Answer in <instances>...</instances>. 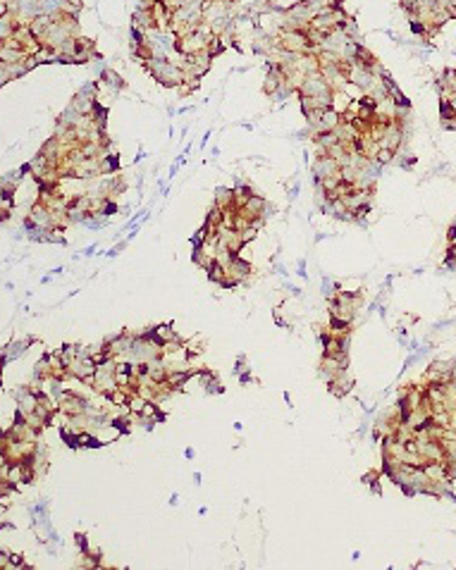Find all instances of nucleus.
Listing matches in <instances>:
<instances>
[{
  "mask_svg": "<svg viewBox=\"0 0 456 570\" xmlns=\"http://www.w3.org/2000/svg\"><path fill=\"white\" fill-rule=\"evenodd\" d=\"M184 456H186V458H194V456H196V453H194V449H186V451H184Z\"/></svg>",
  "mask_w": 456,
  "mask_h": 570,
  "instance_id": "nucleus-1",
  "label": "nucleus"
}]
</instances>
